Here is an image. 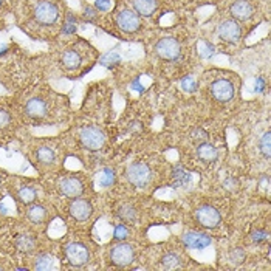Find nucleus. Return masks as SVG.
<instances>
[{"mask_svg":"<svg viewBox=\"0 0 271 271\" xmlns=\"http://www.w3.org/2000/svg\"><path fill=\"white\" fill-rule=\"evenodd\" d=\"M153 50H155V55H157L161 61H168V62L178 61L181 58V51H183L180 41L172 36L161 37L160 41H157V44H155Z\"/></svg>","mask_w":271,"mask_h":271,"instance_id":"obj_1","label":"nucleus"},{"mask_svg":"<svg viewBox=\"0 0 271 271\" xmlns=\"http://www.w3.org/2000/svg\"><path fill=\"white\" fill-rule=\"evenodd\" d=\"M115 25L126 34H135L143 28L141 17L129 8H121L115 13Z\"/></svg>","mask_w":271,"mask_h":271,"instance_id":"obj_2","label":"nucleus"},{"mask_svg":"<svg viewBox=\"0 0 271 271\" xmlns=\"http://www.w3.org/2000/svg\"><path fill=\"white\" fill-rule=\"evenodd\" d=\"M217 36L223 44H228V45L239 44L242 41V36H243L240 22L234 20L232 17L220 22L217 26Z\"/></svg>","mask_w":271,"mask_h":271,"instance_id":"obj_3","label":"nucleus"},{"mask_svg":"<svg viewBox=\"0 0 271 271\" xmlns=\"http://www.w3.org/2000/svg\"><path fill=\"white\" fill-rule=\"evenodd\" d=\"M33 16L39 25L50 26V25L56 23V20L59 19V8L56 7V4L44 0V2H39L36 5Z\"/></svg>","mask_w":271,"mask_h":271,"instance_id":"obj_4","label":"nucleus"},{"mask_svg":"<svg viewBox=\"0 0 271 271\" xmlns=\"http://www.w3.org/2000/svg\"><path fill=\"white\" fill-rule=\"evenodd\" d=\"M209 92L212 98L219 102H228L234 98V84L226 77H219L214 79L209 86Z\"/></svg>","mask_w":271,"mask_h":271,"instance_id":"obj_5","label":"nucleus"},{"mask_svg":"<svg viewBox=\"0 0 271 271\" xmlns=\"http://www.w3.org/2000/svg\"><path fill=\"white\" fill-rule=\"evenodd\" d=\"M229 16L237 22H248L256 16V8L250 0H236L229 7Z\"/></svg>","mask_w":271,"mask_h":271,"instance_id":"obj_6","label":"nucleus"},{"mask_svg":"<svg viewBox=\"0 0 271 271\" xmlns=\"http://www.w3.org/2000/svg\"><path fill=\"white\" fill-rule=\"evenodd\" d=\"M135 259V251L127 243L115 245L110 251V260L116 266H129Z\"/></svg>","mask_w":271,"mask_h":271,"instance_id":"obj_7","label":"nucleus"},{"mask_svg":"<svg viewBox=\"0 0 271 271\" xmlns=\"http://www.w3.org/2000/svg\"><path fill=\"white\" fill-rule=\"evenodd\" d=\"M81 141H83V146L89 150H98L104 146V141H105V137L104 133L98 129V127H93V126H87L81 130Z\"/></svg>","mask_w":271,"mask_h":271,"instance_id":"obj_8","label":"nucleus"},{"mask_svg":"<svg viewBox=\"0 0 271 271\" xmlns=\"http://www.w3.org/2000/svg\"><path fill=\"white\" fill-rule=\"evenodd\" d=\"M152 178V172L149 169V166L143 165V163H133L129 166L127 169V180L138 187L146 186Z\"/></svg>","mask_w":271,"mask_h":271,"instance_id":"obj_9","label":"nucleus"},{"mask_svg":"<svg viewBox=\"0 0 271 271\" xmlns=\"http://www.w3.org/2000/svg\"><path fill=\"white\" fill-rule=\"evenodd\" d=\"M65 256L74 266H83L89 262L90 253L83 243H70L65 247Z\"/></svg>","mask_w":271,"mask_h":271,"instance_id":"obj_10","label":"nucleus"},{"mask_svg":"<svg viewBox=\"0 0 271 271\" xmlns=\"http://www.w3.org/2000/svg\"><path fill=\"white\" fill-rule=\"evenodd\" d=\"M196 219L197 222L203 226V228H215L219 226L220 223V214L215 208L209 206V205H205V206H200L196 212Z\"/></svg>","mask_w":271,"mask_h":271,"instance_id":"obj_11","label":"nucleus"},{"mask_svg":"<svg viewBox=\"0 0 271 271\" xmlns=\"http://www.w3.org/2000/svg\"><path fill=\"white\" fill-rule=\"evenodd\" d=\"M70 214L77 222H86V220H89L92 217L93 208H92L90 202L77 199V200H73L70 203Z\"/></svg>","mask_w":271,"mask_h":271,"instance_id":"obj_12","label":"nucleus"},{"mask_svg":"<svg viewBox=\"0 0 271 271\" xmlns=\"http://www.w3.org/2000/svg\"><path fill=\"white\" fill-rule=\"evenodd\" d=\"M59 191L62 196L65 197H70V199H76V197H79L84 187H83V183L74 178V177H67V178H62L59 181Z\"/></svg>","mask_w":271,"mask_h":271,"instance_id":"obj_13","label":"nucleus"},{"mask_svg":"<svg viewBox=\"0 0 271 271\" xmlns=\"http://www.w3.org/2000/svg\"><path fill=\"white\" fill-rule=\"evenodd\" d=\"M183 243L187 248L192 250H203L208 245H211V237L203 234V232H196V231H187L183 236Z\"/></svg>","mask_w":271,"mask_h":271,"instance_id":"obj_14","label":"nucleus"},{"mask_svg":"<svg viewBox=\"0 0 271 271\" xmlns=\"http://www.w3.org/2000/svg\"><path fill=\"white\" fill-rule=\"evenodd\" d=\"M133 11L140 17H152L158 8L157 0H132Z\"/></svg>","mask_w":271,"mask_h":271,"instance_id":"obj_15","label":"nucleus"},{"mask_svg":"<svg viewBox=\"0 0 271 271\" xmlns=\"http://www.w3.org/2000/svg\"><path fill=\"white\" fill-rule=\"evenodd\" d=\"M25 112H26V115L30 116V118H33V120H41V118H44V116L47 115V104H45L42 99L33 98V99H30V101L26 102Z\"/></svg>","mask_w":271,"mask_h":271,"instance_id":"obj_16","label":"nucleus"},{"mask_svg":"<svg viewBox=\"0 0 271 271\" xmlns=\"http://www.w3.org/2000/svg\"><path fill=\"white\" fill-rule=\"evenodd\" d=\"M61 62H62V67L65 70H70V71H74L77 70L81 65H83V58L79 55V51L71 48V50H67L62 58H61Z\"/></svg>","mask_w":271,"mask_h":271,"instance_id":"obj_17","label":"nucleus"},{"mask_svg":"<svg viewBox=\"0 0 271 271\" xmlns=\"http://www.w3.org/2000/svg\"><path fill=\"white\" fill-rule=\"evenodd\" d=\"M197 155H199V158L205 163H211V161H215L217 157H219V153H217V149L212 146V144H200L199 149H197Z\"/></svg>","mask_w":271,"mask_h":271,"instance_id":"obj_18","label":"nucleus"},{"mask_svg":"<svg viewBox=\"0 0 271 271\" xmlns=\"http://www.w3.org/2000/svg\"><path fill=\"white\" fill-rule=\"evenodd\" d=\"M45 217H47V211L41 205H34L28 209V219L33 223H41V222H44Z\"/></svg>","mask_w":271,"mask_h":271,"instance_id":"obj_19","label":"nucleus"},{"mask_svg":"<svg viewBox=\"0 0 271 271\" xmlns=\"http://www.w3.org/2000/svg\"><path fill=\"white\" fill-rule=\"evenodd\" d=\"M118 215H120L121 220H124V222H127V223H135L137 219H138V212H137V209H135L133 206H130V205H124V206H121L120 211H118Z\"/></svg>","mask_w":271,"mask_h":271,"instance_id":"obj_20","label":"nucleus"},{"mask_svg":"<svg viewBox=\"0 0 271 271\" xmlns=\"http://www.w3.org/2000/svg\"><path fill=\"white\" fill-rule=\"evenodd\" d=\"M36 157L42 165H51L55 161V152L50 147H41V149H37Z\"/></svg>","mask_w":271,"mask_h":271,"instance_id":"obj_21","label":"nucleus"},{"mask_svg":"<svg viewBox=\"0 0 271 271\" xmlns=\"http://www.w3.org/2000/svg\"><path fill=\"white\" fill-rule=\"evenodd\" d=\"M55 268L53 265V257L50 254H39L34 262V269H51Z\"/></svg>","mask_w":271,"mask_h":271,"instance_id":"obj_22","label":"nucleus"},{"mask_svg":"<svg viewBox=\"0 0 271 271\" xmlns=\"http://www.w3.org/2000/svg\"><path fill=\"white\" fill-rule=\"evenodd\" d=\"M17 197H19V200H20L22 203L30 205V203H33L34 199H36V189H33V187H30V186H25V187H22V189L19 191Z\"/></svg>","mask_w":271,"mask_h":271,"instance_id":"obj_23","label":"nucleus"},{"mask_svg":"<svg viewBox=\"0 0 271 271\" xmlns=\"http://www.w3.org/2000/svg\"><path fill=\"white\" fill-rule=\"evenodd\" d=\"M16 247H17V250L22 251V253H31V251L34 250V247H36V242H34L30 236H22V237L17 239Z\"/></svg>","mask_w":271,"mask_h":271,"instance_id":"obj_24","label":"nucleus"},{"mask_svg":"<svg viewBox=\"0 0 271 271\" xmlns=\"http://www.w3.org/2000/svg\"><path fill=\"white\" fill-rule=\"evenodd\" d=\"M161 265L166 269H175V268L180 266V257L174 253H169L161 259Z\"/></svg>","mask_w":271,"mask_h":271,"instance_id":"obj_25","label":"nucleus"},{"mask_svg":"<svg viewBox=\"0 0 271 271\" xmlns=\"http://www.w3.org/2000/svg\"><path fill=\"white\" fill-rule=\"evenodd\" d=\"M113 181H115V172L112 169H104L102 174H101V178H99L101 186H104V187L112 186Z\"/></svg>","mask_w":271,"mask_h":271,"instance_id":"obj_26","label":"nucleus"},{"mask_svg":"<svg viewBox=\"0 0 271 271\" xmlns=\"http://www.w3.org/2000/svg\"><path fill=\"white\" fill-rule=\"evenodd\" d=\"M269 140H271V133H269V132H266V133L260 138V152L265 155L266 158H269V149H271Z\"/></svg>","mask_w":271,"mask_h":271,"instance_id":"obj_27","label":"nucleus"},{"mask_svg":"<svg viewBox=\"0 0 271 271\" xmlns=\"http://www.w3.org/2000/svg\"><path fill=\"white\" fill-rule=\"evenodd\" d=\"M229 260H231L232 263H236V265L242 263V262L245 260V251L240 250V248L232 250V251L229 253Z\"/></svg>","mask_w":271,"mask_h":271,"instance_id":"obj_28","label":"nucleus"},{"mask_svg":"<svg viewBox=\"0 0 271 271\" xmlns=\"http://www.w3.org/2000/svg\"><path fill=\"white\" fill-rule=\"evenodd\" d=\"M127 236H129V231H127V228H126L124 225L116 226V229H115V239H116V240H123V239H126Z\"/></svg>","mask_w":271,"mask_h":271,"instance_id":"obj_29","label":"nucleus"},{"mask_svg":"<svg viewBox=\"0 0 271 271\" xmlns=\"http://www.w3.org/2000/svg\"><path fill=\"white\" fill-rule=\"evenodd\" d=\"M10 121H11L10 113L5 110H0V129H5L10 124Z\"/></svg>","mask_w":271,"mask_h":271,"instance_id":"obj_30","label":"nucleus"},{"mask_svg":"<svg viewBox=\"0 0 271 271\" xmlns=\"http://www.w3.org/2000/svg\"><path fill=\"white\" fill-rule=\"evenodd\" d=\"M206 138H208V135H206V132H203L202 129H196V130L192 132V140H194V141L203 143Z\"/></svg>","mask_w":271,"mask_h":271,"instance_id":"obj_31","label":"nucleus"},{"mask_svg":"<svg viewBox=\"0 0 271 271\" xmlns=\"http://www.w3.org/2000/svg\"><path fill=\"white\" fill-rule=\"evenodd\" d=\"M266 239V234L263 231H256V232H253V240L256 242V243H260V242H263Z\"/></svg>","mask_w":271,"mask_h":271,"instance_id":"obj_32","label":"nucleus"},{"mask_svg":"<svg viewBox=\"0 0 271 271\" xmlns=\"http://www.w3.org/2000/svg\"><path fill=\"white\" fill-rule=\"evenodd\" d=\"M183 87H184V90H187V92H194L196 90V84H194L189 77H186V79L183 81Z\"/></svg>","mask_w":271,"mask_h":271,"instance_id":"obj_33","label":"nucleus"},{"mask_svg":"<svg viewBox=\"0 0 271 271\" xmlns=\"http://www.w3.org/2000/svg\"><path fill=\"white\" fill-rule=\"evenodd\" d=\"M4 4V0H0V5H2Z\"/></svg>","mask_w":271,"mask_h":271,"instance_id":"obj_34","label":"nucleus"}]
</instances>
